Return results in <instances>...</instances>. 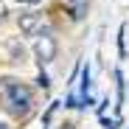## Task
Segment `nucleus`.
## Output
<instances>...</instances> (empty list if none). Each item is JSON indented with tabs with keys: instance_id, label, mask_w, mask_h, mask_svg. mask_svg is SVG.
<instances>
[{
	"instance_id": "f03ea898",
	"label": "nucleus",
	"mask_w": 129,
	"mask_h": 129,
	"mask_svg": "<svg viewBox=\"0 0 129 129\" xmlns=\"http://www.w3.org/2000/svg\"><path fill=\"white\" fill-rule=\"evenodd\" d=\"M17 28H20V34H25V37H45V34H51L48 20L42 17L39 11L20 14V17H17Z\"/></svg>"
},
{
	"instance_id": "39448f33",
	"label": "nucleus",
	"mask_w": 129,
	"mask_h": 129,
	"mask_svg": "<svg viewBox=\"0 0 129 129\" xmlns=\"http://www.w3.org/2000/svg\"><path fill=\"white\" fill-rule=\"evenodd\" d=\"M9 53H11V62H23V56H25V48L20 45L17 39H9Z\"/></svg>"
},
{
	"instance_id": "6e6552de",
	"label": "nucleus",
	"mask_w": 129,
	"mask_h": 129,
	"mask_svg": "<svg viewBox=\"0 0 129 129\" xmlns=\"http://www.w3.org/2000/svg\"><path fill=\"white\" fill-rule=\"evenodd\" d=\"M37 84H39L42 90H51V79H48V73H45V70H39V76H37Z\"/></svg>"
},
{
	"instance_id": "423d86ee",
	"label": "nucleus",
	"mask_w": 129,
	"mask_h": 129,
	"mask_svg": "<svg viewBox=\"0 0 129 129\" xmlns=\"http://www.w3.org/2000/svg\"><path fill=\"white\" fill-rule=\"evenodd\" d=\"M115 81H118V107H123V98H126V81H123V73L115 70Z\"/></svg>"
},
{
	"instance_id": "20e7f679",
	"label": "nucleus",
	"mask_w": 129,
	"mask_h": 129,
	"mask_svg": "<svg viewBox=\"0 0 129 129\" xmlns=\"http://www.w3.org/2000/svg\"><path fill=\"white\" fill-rule=\"evenodd\" d=\"M87 6H90V0H64V9H68V14H70L73 23L84 20V14H87Z\"/></svg>"
},
{
	"instance_id": "f8f14e48",
	"label": "nucleus",
	"mask_w": 129,
	"mask_h": 129,
	"mask_svg": "<svg viewBox=\"0 0 129 129\" xmlns=\"http://www.w3.org/2000/svg\"><path fill=\"white\" fill-rule=\"evenodd\" d=\"M17 3H28V6H37V3H42V0H17Z\"/></svg>"
},
{
	"instance_id": "1a4fd4ad",
	"label": "nucleus",
	"mask_w": 129,
	"mask_h": 129,
	"mask_svg": "<svg viewBox=\"0 0 129 129\" xmlns=\"http://www.w3.org/2000/svg\"><path fill=\"white\" fill-rule=\"evenodd\" d=\"M56 107H59V101H53V104L48 107V110H45V115H42V123H45V126L51 123V118H53V112H56Z\"/></svg>"
},
{
	"instance_id": "9b49d317",
	"label": "nucleus",
	"mask_w": 129,
	"mask_h": 129,
	"mask_svg": "<svg viewBox=\"0 0 129 129\" xmlns=\"http://www.w3.org/2000/svg\"><path fill=\"white\" fill-rule=\"evenodd\" d=\"M6 14H9V9H6V3H3V0H0V23L6 20Z\"/></svg>"
},
{
	"instance_id": "f257e3e1",
	"label": "nucleus",
	"mask_w": 129,
	"mask_h": 129,
	"mask_svg": "<svg viewBox=\"0 0 129 129\" xmlns=\"http://www.w3.org/2000/svg\"><path fill=\"white\" fill-rule=\"evenodd\" d=\"M0 101H3V110L11 118H25L34 110V93L25 81L17 79H0Z\"/></svg>"
},
{
	"instance_id": "9d476101",
	"label": "nucleus",
	"mask_w": 129,
	"mask_h": 129,
	"mask_svg": "<svg viewBox=\"0 0 129 129\" xmlns=\"http://www.w3.org/2000/svg\"><path fill=\"white\" fill-rule=\"evenodd\" d=\"M101 123H104L107 129H118V126H121V118H101Z\"/></svg>"
},
{
	"instance_id": "0eeeda50",
	"label": "nucleus",
	"mask_w": 129,
	"mask_h": 129,
	"mask_svg": "<svg viewBox=\"0 0 129 129\" xmlns=\"http://www.w3.org/2000/svg\"><path fill=\"white\" fill-rule=\"evenodd\" d=\"M118 56L126 59V25L118 28Z\"/></svg>"
},
{
	"instance_id": "ddd939ff",
	"label": "nucleus",
	"mask_w": 129,
	"mask_h": 129,
	"mask_svg": "<svg viewBox=\"0 0 129 129\" xmlns=\"http://www.w3.org/2000/svg\"><path fill=\"white\" fill-rule=\"evenodd\" d=\"M0 129H9V126H6V123H3V121H0Z\"/></svg>"
},
{
	"instance_id": "7ed1b4c3",
	"label": "nucleus",
	"mask_w": 129,
	"mask_h": 129,
	"mask_svg": "<svg viewBox=\"0 0 129 129\" xmlns=\"http://www.w3.org/2000/svg\"><path fill=\"white\" fill-rule=\"evenodd\" d=\"M34 56H37V62H39V64L53 62V59H56V39H53L51 34L37 37V39H34Z\"/></svg>"
}]
</instances>
